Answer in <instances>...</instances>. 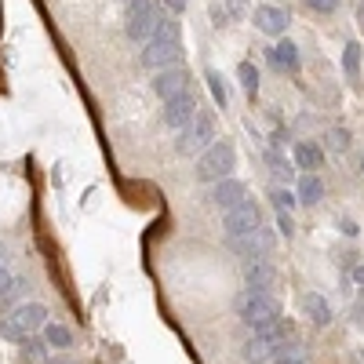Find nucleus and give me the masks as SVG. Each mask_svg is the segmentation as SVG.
I'll return each instance as SVG.
<instances>
[{
  "mask_svg": "<svg viewBox=\"0 0 364 364\" xmlns=\"http://www.w3.org/2000/svg\"><path fill=\"white\" fill-rule=\"evenodd\" d=\"M321 197H324V182H321V175H317V171H302L299 186H295V200L314 208V204H321Z\"/></svg>",
  "mask_w": 364,
  "mask_h": 364,
  "instance_id": "17",
  "label": "nucleus"
},
{
  "mask_svg": "<svg viewBox=\"0 0 364 364\" xmlns=\"http://www.w3.org/2000/svg\"><path fill=\"white\" fill-rule=\"evenodd\" d=\"M208 200L215 204V208H223V211H230V208H237L240 200H248V186H245L240 178L226 175V178H219V182H211Z\"/></svg>",
  "mask_w": 364,
  "mask_h": 364,
  "instance_id": "10",
  "label": "nucleus"
},
{
  "mask_svg": "<svg viewBox=\"0 0 364 364\" xmlns=\"http://www.w3.org/2000/svg\"><path fill=\"white\" fill-rule=\"evenodd\" d=\"M295 168H302V171L324 168V149H321L317 142H299V146H295Z\"/></svg>",
  "mask_w": 364,
  "mask_h": 364,
  "instance_id": "19",
  "label": "nucleus"
},
{
  "mask_svg": "<svg viewBox=\"0 0 364 364\" xmlns=\"http://www.w3.org/2000/svg\"><path fill=\"white\" fill-rule=\"evenodd\" d=\"M360 175H364V157H360Z\"/></svg>",
  "mask_w": 364,
  "mask_h": 364,
  "instance_id": "37",
  "label": "nucleus"
},
{
  "mask_svg": "<svg viewBox=\"0 0 364 364\" xmlns=\"http://www.w3.org/2000/svg\"><path fill=\"white\" fill-rule=\"evenodd\" d=\"M233 310H237V321L245 328H252V331L269 328V324H277L284 317V306L277 302V295L273 291H252V288H245L237 295Z\"/></svg>",
  "mask_w": 364,
  "mask_h": 364,
  "instance_id": "2",
  "label": "nucleus"
},
{
  "mask_svg": "<svg viewBox=\"0 0 364 364\" xmlns=\"http://www.w3.org/2000/svg\"><path fill=\"white\" fill-rule=\"evenodd\" d=\"M11 321L29 336V331H41L51 321V314H48V306H41V302H22V306L11 310Z\"/></svg>",
  "mask_w": 364,
  "mask_h": 364,
  "instance_id": "13",
  "label": "nucleus"
},
{
  "mask_svg": "<svg viewBox=\"0 0 364 364\" xmlns=\"http://www.w3.org/2000/svg\"><path fill=\"white\" fill-rule=\"evenodd\" d=\"M215 139H219V135H215V117H211L208 109H197V117L190 120V124L178 128L175 154H178V157H197L200 149H208Z\"/></svg>",
  "mask_w": 364,
  "mask_h": 364,
  "instance_id": "5",
  "label": "nucleus"
},
{
  "mask_svg": "<svg viewBox=\"0 0 364 364\" xmlns=\"http://www.w3.org/2000/svg\"><path fill=\"white\" fill-rule=\"evenodd\" d=\"M284 343H288V328L277 321V324H269V328L252 331V336L245 339V346H240V357H245L248 364H266L273 357H281Z\"/></svg>",
  "mask_w": 364,
  "mask_h": 364,
  "instance_id": "4",
  "label": "nucleus"
},
{
  "mask_svg": "<svg viewBox=\"0 0 364 364\" xmlns=\"http://www.w3.org/2000/svg\"><path fill=\"white\" fill-rule=\"evenodd\" d=\"M343 70H346L350 80L360 77V48H357V44H346V51H343Z\"/></svg>",
  "mask_w": 364,
  "mask_h": 364,
  "instance_id": "25",
  "label": "nucleus"
},
{
  "mask_svg": "<svg viewBox=\"0 0 364 364\" xmlns=\"http://www.w3.org/2000/svg\"><path fill=\"white\" fill-rule=\"evenodd\" d=\"M273 281H277V269H273L269 259H252V262H248V269H245V284H248L252 291H269Z\"/></svg>",
  "mask_w": 364,
  "mask_h": 364,
  "instance_id": "14",
  "label": "nucleus"
},
{
  "mask_svg": "<svg viewBox=\"0 0 364 364\" xmlns=\"http://www.w3.org/2000/svg\"><path fill=\"white\" fill-rule=\"evenodd\" d=\"M211 18H215V26H226V22H230V18H226V11H223L219 4H215V8H211Z\"/></svg>",
  "mask_w": 364,
  "mask_h": 364,
  "instance_id": "32",
  "label": "nucleus"
},
{
  "mask_svg": "<svg viewBox=\"0 0 364 364\" xmlns=\"http://www.w3.org/2000/svg\"><path fill=\"white\" fill-rule=\"evenodd\" d=\"M277 364H306V360H302V357H281Z\"/></svg>",
  "mask_w": 364,
  "mask_h": 364,
  "instance_id": "34",
  "label": "nucleus"
},
{
  "mask_svg": "<svg viewBox=\"0 0 364 364\" xmlns=\"http://www.w3.org/2000/svg\"><path fill=\"white\" fill-rule=\"evenodd\" d=\"M269 66L277 73H299V48L291 41H281L269 48Z\"/></svg>",
  "mask_w": 364,
  "mask_h": 364,
  "instance_id": "15",
  "label": "nucleus"
},
{
  "mask_svg": "<svg viewBox=\"0 0 364 364\" xmlns=\"http://www.w3.org/2000/svg\"><path fill=\"white\" fill-rule=\"evenodd\" d=\"M223 11H226V18H240V15L248 11V0H226Z\"/></svg>",
  "mask_w": 364,
  "mask_h": 364,
  "instance_id": "29",
  "label": "nucleus"
},
{
  "mask_svg": "<svg viewBox=\"0 0 364 364\" xmlns=\"http://www.w3.org/2000/svg\"><path fill=\"white\" fill-rule=\"evenodd\" d=\"M22 284H26V281H15L11 273L0 266V314L15 306V299H18V288H22Z\"/></svg>",
  "mask_w": 364,
  "mask_h": 364,
  "instance_id": "21",
  "label": "nucleus"
},
{
  "mask_svg": "<svg viewBox=\"0 0 364 364\" xmlns=\"http://www.w3.org/2000/svg\"><path fill=\"white\" fill-rule=\"evenodd\" d=\"M350 132L346 128H331L328 132V149H336V154H346V149H350Z\"/></svg>",
  "mask_w": 364,
  "mask_h": 364,
  "instance_id": "26",
  "label": "nucleus"
},
{
  "mask_svg": "<svg viewBox=\"0 0 364 364\" xmlns=\"http://www.w3.org/2000/svg\"><path fill=\"white\" fill-rule=\"evenodd\" d=\"M262 157H266V164H269V171H273V175H277V178H284V182H288V178L295 175V164H291V161H288V157L281 154V149H277V146H266V154H262Z\"/></svg>",
  "mask_w": 364,
  "mask_h": 364,
  "instance_id": "22",
  "label": "nucleus"
},
{
  "mask_svg": "<svg viewBox=\"0 0 364 364\" xmlns=\"http://www.w3.org/2000/svg\"><path fill=\"white\" fill-rule=\"evenodd\" d=\"M269 200H273V208H281V211H291V208L299 204L291 190H273V193H269Z\"/></svg>",
  "mask_w": 364,
  "mask_h": 364,
  "instance_id": "28",
  "label": "nucleus"
},
{
  "mask_svg": "<svg viewBox=\"0 0 364 364\" xmlns=\"http://www.w3.org/2000/svg\"><path fill=\"white\" fill-rule=\"evenodd\" d=\"M0 336H4L8 343H15V346H18L26 331H22V328H18V324L11 321V314H8V317H0Z\"/></svg>",
  "mask_w": 364,
  "mask_h": 364,
  "instance_id": "27",
  "label": "nucleus"
},
{
  "mask_svg": "<svg viewBox=\"0 0 364 364\" xmlns=\"http://www.w3.org/2000/svg\"><path fill=\"white\" fill-rule=\"evenodd\" d=\"M255 26H259V33H266V37H284L288 11L281 4H259L255 8Z\"/></svg>",
  "mask_w": 364,
  "mask_h": 364,
  "instance_id": "12",
  "label": "nucleus"
},
{
  "mask_svg": "<svg viewBox=\"0 0 364 364\" xmlns=\"http://www.w3.org/2000/svg\"><path fill=\"white\" fill-rule=\"evenodd\" d=\"M237 80H240V87L248 91V99L259 95V70H255V63H240L237 66Z\"/></svg>",
  "mask_w": 364,
  "mask_h": 364,
  "instance_id": "24",
  "label": "nucleus"
},
{
  "mask_svg": "<svg viewBox=\"0 0 364 364\" xmlns=\"http://www.w3.org/2000/svg\"><path fill=\"white\" fill-rule=\"evenodd\" d=\"M18 353H22V360H26V364H48V343L37 336V331H29V336H22Z\"/></svg>",
  "mask_w": 364,
  "mask_h": 364,
  "instance_id": "20",
  "label": "nucleus"
},
{
  "mask_svg": "<svg viewBox=\"0 0 364 364\" xmlns=\"http://www.w3.org/2000/svg\"><path fill=\"white\" fill-rule=\"evenodd\" d=\"M302 310H306V321L314 328H328L331 324V306H328V299L321 291H306V299H302Z\"/></svg>",
  "mask_w": 364,
  "mask_h": 364,
  "instance_id": "16",
  "label": "nucleus"
},
{
  "mask_svg": "<svg viewBox=\"0 0 364 364\" xmlns=\"http://www.w3.org/2000/svg\"><path fill=\"white\" fill-rule=\"evenodd\" d=\"M193 161H197V168H193L197 182H208V186H211V182L233 175V168H237V146H233V139H215L208 149H200Z\"/></svg>",
  "mask_w": 364,
  "mask_h": 364,
  "instance_id": "3",
  "label": "nucleus"
},
{
  "mask_svg": "<svg viewBox=\"0 0 364 364\" xmlns=\"http://www.w3.org/2000/svg\"><path fill=\"white\" fill-rule=\"evenodd\" d=\"M360 29H364V8H360Z\"/></svg>",
  "mask_w": 364,
  "mask_h": 364,
  "instance_id": "36",
  "label": "nucleus"
},
{
  "mask_svg": "<svg viewBox=\"0 0 364 364\" xmlns=\"http://www.w3.org/2000/svg\"><path fill=\"white\" fill-rule=\"evenodd\" d=\"M164 4H168V8H171V11H175V15H178V11H182V8H186V0H164Z\"/></svg>",
  "mask_w": 364,
  "mask_h": 364,
  "instance_id": "33",
  "label": "nucleus"
},
{
  "mask_svg": "<svg viewBox=\"0 0 364 364\" xmlns=\"http://www.w3.org/2000/svg\"><path fill=\"white\" fill-rule=\"evenodd\" d=\"M161 22V11L154 0H128V22H124V33L132 44H146L149 33L157 29Z\"/></svg>",
  "mask_w": 364,
  "mask_h": 364,
  "instance_id": "6",
  "label": "nucleus"
},
{
  "mask_svg": "<svg viewBox=\"0 0 364 364\" xmlns=\"http://www.w3.org/2000/svg\"><path fill=\"white\" fill-rule=\"evenodd\" d=\"M48 364H73L70 357H48Z\"/></svg>",
  "mask_w": 364,
  "mask_h": 364,
  "instance_id": "35",
  "label": "nucleus"
},
{
  "mask_svg": "<svg viewBox=\"0 0 364 364\" xmlns=\"http://www.w3.org/2000/svg\"><path fill=\"white\" fill-rule=\"evenodd\" d=\"M230 248H233V255H240L245 262H252V259H269L273 248H277V237L262 226V230H255V233H248V237H230Z\"/></svg>",
  "mask_w": 364,
  "mask_h": 364,
  "instance_id": "8",
  "label": "nucleus"
},
{
  "mask_svg": "<svg viewBox=\"0 0 364 364\" xmlns=\"http://www.w3.org/2000/svg\"><path fill=\"white\" fill-rule=\"evenodd\" d=\"M204 80H208V91H211V99H215V106L226 109L230 106V87H226L223 73L219 70H204Z\"/></svg>",
  "mask_w": 364,
  "mask_h": 364,
  "instance_id": "23",
  "label": "nucleus"
},
{
  "mask_svg": "<svg viewBox=\"0 0 364 364\" xmlns=\"http://www.w3.org/2000/svg\"><path fill=\"white\" fill-rule=\"evenodd\" d=\"M190 84H193V77H190L186 66H164V70L154 73V91L161 95V102L182 95V91H190Z\"/></svg>",
  "mask_w": 364,
  "mask_h": 364,
  "instance_id": "9",
  "label": "nucleus"
},
{
  "mask_svg": "<svg viewBox=\"0 0 364 364\" xmlns=\"http://www.w3.org/2000/svg\"><path fill=\"white\" fill-rule=\"evenodd\" d=\"M182 63V29L175 18H161L157 29L149 33V41L142 44L139 66L142 70H164V66H178Z\"/></svg>",
  "mask_w": 364,
  "mask_h": 364,
  "instance_id": "1",
  "label": "nucleus"
},
{
  "mask_svg": "<svg viewBox=\"0 0 364 364\" xmlns=\"http://www.w3.org/2000/svg\"><path fill=\"white\" fill-rule=\"evenodd\" d=\"M255 230H262V208L248 197V200H240L237 208H230V211H223V233H226V240L230 237H248V233H255Z\"/></svg>",
  "mask_w": 364,
  "mask_h": 364,
  "instance_id": "7",
  "label": "nucleus"
},
{
  "mask_svg": "<svg viewBox=\"0 0 364 364\" xmlns=\"http://www.w3.org/2000/svg\"><path fill=\"white\" fill-rule=\"evenodd\" d=\"M41 339L48 343V350H73V331L66 328V324H58V321H48L44 328H41Z\"/></svg>",
  "mask_w": 364,
  "mask_h": 364,
  "instance_id": "18",
  "label": "nucleus"
},
{
  "mask_svg": "<svg viewBox=\"0 0 364 364\" xmlns=\"http://www.w3.org/2000/svg\"><path fill=\"white\" fill-rule=\"evenodd\" d=\"M277 230H281L284 237H291V233H295V223H291V215H288V211H281V208H277Z\"/></svg>",
  "mask_w": 364,
  "mask_h": 364,
  "instance_id": "31",
  "label": "nucleus"
},
{
  "mask_svg": "<svg viewBox=\"0 0 364 364\" xmlns=\"http://www.w3.org/2000/svg\"><path fill=\"white\" fill-rule=\"evenodd\" d=\"M197 109H200V102L190 95V91H182V95H175V99H168V102H164V124H168L171 132L186 128L190 120L197 117Z\"/></svg>",
  "mask_w": 364,
  "mask_h": 364,
  "instance_id": "11",
  "label": "nucleus"
},
{
  "mask_svg": "<svg viewBox=\"0 0 364 364\" xmlns=\"http://www.w3.org/2000/svg\"><path fill=\"white\" fill-rule=\"evenodd\" d=\"M306 8H314V11H321V15H331L339 8V0H306Z\"/></svg>",
  "mask_w": 364,
  "mask_h": 364,
  "instance_id": "30",
  "label": "nucleus"
}]
</instances>
